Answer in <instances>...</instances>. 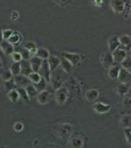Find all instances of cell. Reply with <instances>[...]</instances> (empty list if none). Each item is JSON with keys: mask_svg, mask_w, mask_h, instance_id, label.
<instances>
[{"mask_svg": "<svg viewBox=\"0 0 131 148\" xmlns=\"http://www.w3.org/2000/svg\"><path fill=\"white\" fill-rule=\"evenodd\" d=\"M65 71H63V69L61 68V70H56V71L52 72V75H51V82L52 84V87L54 88L55 90L58 89L59 87L62 86L63 82H64V74H65Z\"/></svg>", "mask_w": 131, "mask_h": 148, "instance_id": "1", "label": "cell"}, {"mask_svg": "<svg viewBox=\"0 0 131 148\" xmlns=\"http://www.w3.org/2000/svg\"><path fill=\"white\" fill-rule=\"evenodd\" d=\"M69 94H70V89L68 87L66 86L59 87L55 91V99H56V102L59 105L65 104L68 97H69Z\"/></svg>", "mask_w": 131, "mask_h": 148, "instance_id": "2", "label": "cell"}, {"mask_svg": "<svg viewBox=\"0 0 131 148\" xmlns=\"http://www.w3.org/2000/svg\"><path fill=\"white\" fill-rule=\"evenodd\" d=\"M39 74L41 75V77H44L47 82H50V79H51L52 71H51V69H50L47 60H43V62H42V65L39 69Z\"/></svg>", "mask_w": 131, "mask_h": 148, "instance_id": "3", "label": "cell"}, {"mask_svg": "<svg viewBox=\"0 0 131 148\" xmlns=\"http://www.w3.org/2000/svg\"><path fill=\"white\" fill-rule=\"evenodd\" d=\"M113 57H114L115 63L120 64L121 62L127 57V52L124 48H121V47H118L117 49H115L114 52H113Z\"/></svg>", "mask_w": 131, "mask_h": 148, "instance_id": "4", "label": "cell"}, {"mask_svg": "<svg viewBox=\"0 0 131 148\" xmlns=\"http://www.w3.org/2000/svg\"><path fill=\"white\" fill-rule=\"evenodd\" d=\"M111 8L117 14H121L125 10L124 0H112L111 1Z\"/></svg>", "mask_w": 131, "mask_h": 148, "instance_id": "5", "label": "cell"}, {"mask_svg": "<svg viewBox=\"0 0 131 148\" xmlns=\"http://www.w3.org/2000/svg\"><path fill=\"white\" fill-rule=\"evenodd\" d=\"M117 79L119 82H122V84H127L128 82H130L131 79V73L129 70L124 69V68L120 67L119 73H118V77Z\"/></svg>", "mask_w": 131, "mask_h": 148, "instance_id": "6", "label": "cell"}, {"mask_svg": "<svg viewBox=\"0 0 131 148\" xmlns=\"http://www.w3.org/2000/svg\"><path fill=\"white\" fill-rule=\"evenodd\" d=\"M14 82H15V84L20 87H26L27 85H29L31 84V81H29V77L24 76V75H22V74L14 76Z\"/></svg>", "mask_w": 131, "mask_h": 148, "instance_id": "7", "label": "cell"}, {"mask_svg": "<svg viewBox=\"0 0 131 148\" xmlns=\"http://www.w3.org/2000/svg\"><path fill=\"white\" fill-rule=\"evenodd\" d=\"M100 61L105 68H110L115 64V60L112 53H103L100 57Z\"/></svg>", "mask_w": 131, "mask_h": 148, "instance_id": "8", "label": "cell"}, {"mask_svg": "<svg viewBox=\"0 0 131 148\" xmlns=\"http://www.w3.org/2000/svg\"><path fill=\"white\" fill-rule=\"evenodd\" d=\"M111 105L109 104H105L103 102H96L93 105V110L98 114H105L111 111Z\"/></svg>", "mask_w": 131, "mask_h": 148, "instance_id": "9", "label": "cell"}, {"mask_svg": "<svg viewBox=\"0 0 131 148\" xmlns=\"http://www.w3.org/2000/svg\"><path fill=\"white\" fill-rule=\"evenodd\" d=\"M62 57H64V58L68 59L69 61L72 63V65H76L77 63H79L80 61V54L78 53H70V52H62L61 53Z\"/></svg>", "mask_w": 131, "mask_h": 148, "instance_id": "10", "label": "cell"}, {"mask_svg": "<svg viewBox=\"0 0 131 148\" xmlns=\"http://www.w3.org/2000/svg\"><path fill=\"white\" fill-rule=\"evenodd\" d=\"M108 47L111 53L115 51V49H117L118 47H120V42H119V36H113L108 39Z\"/></svg>", "mask_w": 131, "mask_h": 148, "instance_id": "11", "label": "cell"}, {"mask_svg": "<svg viewBox=\"0 0 131 148\" xmlns=\"http://www.w3.org/2000/svg\"><path fill=\"white\" fill-rule=\"evenodd\" d=\"M47 61H48L49 67L52 72L56 71L58 68L61 66V58L55 56V55H50V57L47 59Z\"/></svg>", "mask_w": 131, "mask_h": 148, "instance_id": "12", "label": "cell"}, {"mask_svg": "<svg viewBox=\"0 0 131 148\" xmlns=\"http://www.w3.org/2000/svg\"><path fill=\"white\" fill-rule=\"evenodd\" d=\"M72 132V127L70 124H63L60 126L59 130H58V134L61 137H68L70 136V134Z\"/></svg>", "mask_w": 131, "mask_h": 148, "instance_id": "13", "label": "cell"}, {"mask_svg": "<svg viewBox=\"0 0 131 148\" xmlns=\"http://www.w3.org/2000/svg\"><path fill=\"white\" fill-rule=\"evenodd\" d=\"M42 62H43V60L40 59L39 57H37L36 55L31 56V58L29 59V63H31L32 72H39V69L42 65Z\"/></svg>", "mask_w": 131, "mask_h": 148, "instance_id": "14", "label": "cell"}, {"mask_svg": "<svg viewBox=\"0 0 131 148\" xmlns=\"http://www.w3.org/2000/svg\"><path fill=\"white\" fill-rule=\"evenodd\" d=\"M32 72L31 63H29V60H25L23 59L21 61V74L24 76L29 77V75Z\"/></svg>", "mask_w": 131, "mask_h": 148, "instance_id": "15", "label": "cell"}, {"mask_svg": "<svg viewBox=\"0 0 131 148\" xmlns=\"http://www.w3.org/2000/svg\"><path fill=\"white\" fill-rule=\"evenodd\" d=\"M1 47H2V51L4 52L7 56H11L14 53V45L11 44L8 40H3L1 42Z\"/></svg>", "mask_w": 131, "mask_h": 148, "instance_id": "16", "label": "cell"}, {"mask_svg": "<svg viewBox=\"0 0 131 148\" xmlns=\"http://www.w3.org/2000/svg\"><path fill=\"white\" fill-rule=\"evenodd\" d=\"M36 98H37V102H38L39 104H46V103H48V101H49L50 93L46 89L42 90V91L38 92Z\"/></svg>", "mask_w": 131, "mask_h": 148, "instance_id": "17", "label": "cell"}, {"mask_svg": "<svg viewBox=\"0 0 131 148\" xmlns=\"http://www.w3.org/2000/svg\"><path fill=\"white\" fill-rule=\"evenodd\" d=\"M119 70H120V67L117 66V65H113V66H111L109 69H108V77H109L111 79H117Z\"/></svg>", "mask_w": 131, "mask_h": 148, "instance_id": "18", "label": "cell"}, {"mask_svg": "<svg viewBox=\"0 0 131 148\" xmlns=\"http://www.w3.org/2000/svg\"><path fill=\"white\" fill-rule=\"evenodd\" d=\"M98 97H99V91L94 88L87 90L86 93H85V98L89 102H94Z\"/></svg>", "mask_w": 131, "mask_h": 148, "instance_id": "19", "label": "cell"}, {"mask_svg": "<svg viewBox=\"0 0 131 148\" xmlns=\"http://www.w3.org/2000/svg\"><path fill=\"white\" fill-rule=\"evenodd\" d=\"M72 67H74V65L70 63L69 60L64 58V57H62L61 58V68L63 69V71H65L66 73H70L72 70Z\"/></svg>", "mask_w": 131, "mask_h": 148, "instance_id": "20", "label": "cell"}, {"mask_svg": "<svg viewBox=\"0 0 131 148\" xmlns=\"http://www.w3.org/2000/svg\"><path fill=\"white\" fill-rule=\"evenodd\" d=\"M35 55L42 60H47L50 57V52L46 48H37V51Z\"/></svg>", "mask_w": 131, "mask_h": 148, "instance_id": "21", "label": "cell"}, {"mask_svg": "<svg viewBox=\"0 0 131 148\" xmlns=\"http://www.w3.org/2000/svg\"><path fill=\"white\" fill-rule=\"evenodd\" d=\"M128 90H129V86H128L127 84H122V82H120V84H118V86L117 87V92L120 96H124L125 94H127Z\"/></svg>", "mask_w": 131, "mask_h": 148, "instance_id": "22", "label": "cell"}, {"mask_svg": "<svg viewBox=\"0 0 131 148\" xmlns=\"http://www.w3.org/2000/svg\"><path fill=\"white\" fill-rule=\"evenodd\" d=\"M26 89H27V94H29V98H31V99L36 97L37 94H38V91H37V89L35 88L33 84H29V85H27Z\"/></svg>", "mask_w": 131, "mask_h": 148, "instance_id": "23", "label": "cell"}, {"mask_svg": "<svg viewBox=\"0 0 131 148\" xmlns=\"http://www.w3.org/2000/svg\"><path fill=\"white\" fill-rule=\"evenodd\" d=\"M119 42L121 46L129 47L131 45V36L128 34H123V36H119Z\"/></svg>", "mask_w": 131, "mask_h": 148, "instance_id": "24", "label": "cell"}, {"mask_svg": "<svg viewBox=\"0 0 131 148\" xmlns=\"http://www.w3.org/2000/svg\"><path fill=\"white\" fill-rule=\"evenodd\" d=\"M18 92H19V94H20V98L24 100L25 102H29V94H27V89H26V87H20V86H18Z\"/></svg>", "mask_w": 131, "mask_h": 148, "instance_id": "25", "label": "cell"}, {"mask_svg": "<svg viewBox=\"0 0 131 148\" xmlns=\"http://www.w3.org/2000/svg\"><path fill=\"white\" fill-rule=\"evenodd\" d=\"M29 79L31 81V84H37L38 82H40V79H42L41 75L39 74V72H31V74L29 75Z\"/></svg>", "mask_w": 131, "mask_h": 148, "instance_id": "26", "label": "cell"}, {"mask_svg": "<svg viewBox=\"0 0 131 148\" xmlns=\"http://www.w3.org/2000/svg\"><path fill=\"white\" fill-rule=\"evenodd\" d=\"M13 73L11 72V70H3V71L0 72V77L3 79L4 82L10 81V79H13Z\"/></svg>", "mask_w": 131, "mask_h": 148, "instance_id": "27", "label": "cell"}, {"mask_svg": "<svg viewBox=\"0 0 131 148\" xmlns=\"http://www.w3.org/2000/svg\"><path fill=\"white\" fill-rule=\"evenodd\" d=\"M7 95H8V98L10 99V101H12V102H17L18 100L20 99L19 92H18V90L15 88L8 91V94Z\"/></svg>", "mask_w": 131, "mask_h": 148, "instance_id": "28", "label": "cell"}, {"mask_svg": "<svg viewBox=\"0 0 131 148\" xmlns=\"http://www.w3.org/2000/svg\"><path fill=\"white\" fill-rule=\"evenodd\" d=\"M47 82L46 79H44V77H42L41 79H40V82H38L37 84H34L33 85L35 86V88L37 89V91H42V90H45L47 87Z\"/></svg>", "mask_w": 131, "mask_h": 148, "instance_id": "29", "label": "cell"}, {"mask_svg": "<svg viewBox=\"0 0 131 148\" xmlns=\"http://www.w3.org/2000/svg\"><path fill=\"white\" fill-rule=\"evenodd\" d=\"M11 72L13 73L14 76H17V75L21 74V62H14L12 64L11 68H10Z\"/></svg>", "mask_w": 131, "mask_h": 148, "instance_id": "30", "label": "cell"}, {"mask_svg": "<svg viewBox=\"0 0 131 148\" xmlns=\"http://www.w3.org/2000/svg\"><path fill=\"white\" fill-rule=\"evenodd\" d=\"M8 41L11 44L16 45L21 41V36H20L19 32H13V34H12V36H10V38L8 39Z\"/></svg>", "mask_w": 131, "mask_h": 148, "instance_id": "31", "label": "cell"}, {"mask_svg": "<svg viewBox=\"0 0 131 148\" xmlns=\"http://www.w3.org/2000/svg\"><path fill=\"white\" fill-rule=\"evenodd\" d=\"M24 47H25V48H27V50H29V52L31 53L32 56H33V55H35V53H36V51H37L36 45H35L34 42H32V41L27 42V43L25 44Z\"/></svg>", "mask_w": 131, "mask_h": 148, "instance_id": "32", "label": "cell"}, {"mask_svg": "<svg viewBox=\"0 0 131 148\" xmlns=\"http://www.w3.org/2000/svg\"><path fill=\"white\" fill-rule=\"evenodd\" d=\"M120 125L124 127H131V116L126 115V116H123L120 120Z\"/></svg>", "mask_w": 131, "mask_h": 148, "instance_id": "33", "label": "cell"}, {"mask_svg": "<svg viewBox=\"0 0 131 148\" xmlns=\"http://www.w3.org/2000/svg\"><path fill=\"white\" fill-rule=\"evenodd\" d=\"M83 143H84L83 139H81L80 137H74V138H72V141H70V146L80 148L83 146Z\"/></svg>", "mask_w": 131, "mask_h": 148, "instance_id": "34", "label": "cell"}, {"mask_svg": "<svg viewBox=\"0 0 131 148\" xmlns=\"http://www.w3.org/2000/svg\"><path fill=\"white\" fill-rule=\"evenodd\" d=\"M120 67L124 68V69H127V70H130L131 69V57L127 55L126 58L120 63Z\"/></svg>", "mask_w": 131, "mask_h": 148, "instance_id": "35", "label": "cell"}, {"mask_svg": "<svg viewBox=\"0 0 131 148\" xmlns=\"http://www.w3.org/2000/svg\"><path fill=\"white\" fill-rule=\"evenodd\" d=\"M15 82H14V79H10V81H6L4 82V89L7 90V91H10V90L14 89V86H15Z\"/></svg>", "mask_w": 131, "mask_h": 148, "instance_id": "36", "label": "cell"}, {"mask_svg": "<svg viewBox=\"0 0 131 148\" xmlns=\"http://www.w3.org/2000/svg\"><path fill=\"white\" fill-rule=\"evenodd\" d=\"M21 54H22V56H23V59H25V60H29L31 58V53L29 52V50H27V48H23L22 49V51H21Z\"/></svg>", "mask_w": 131, "mask_h": 148, "instance_id": "37", "label": "cell"}, {"mask_svg": "<svg viewBox=\"0 0 131 148\" xmlns=\"http://www.w3.org/2000/svg\"><path fill=\"white\" fill-rule=\"evenodd\" d=\"M11 58L13 60V62H21L23 60V56L21 52H16L15 51L13 54L11 55Z\"/></svg>", "mask_w": 131, "mask_h": 148, "instance_id": "38", "label": "cell"}, {"mask_svg": "<svg viewBox=\"0 0 131 148\" xmlns=\"http://www.w3.org/2000/svg\"><path fill=\"white\" fill-rule=\"evenodd\" d=\"M123 132H124L126 141L131 145V129L130 127H125V129L123 130Z\"/></svg>", "mask_w": 131, "mask_h": 148, "instance_id": "39", "label": "cell"}, {"mask_svg": "<svg viewBox=\"0 0 131 148\" xmlns=\"http://www.w3.org/2000/svg\"><path fill=\"white\" fill-rule=\"evenodd\" d=\"M14 130L17 132H21L23 130H24V124L21 122H17L14 124Z\"/></svg>", "mask_w": 131, "mask_h": 148, "instance_id": "40", "label": "cell"}, {"mask_svg": "<svg viewBox=\"0 0 131 148\" xmlns=\"http://www.w3.org/2000/svg\"><path fill=\"white\" fill-rule=\"evenodd\" d=\"M13 31L12 29H5V31H3V37L4 39H6V40H8V39L10 38V36L13 34Z\"/></svg>", "mask_w": 131, "mask_h": 148, "instance_id": "41", "label": "cell"}, {"mask_svg": "<svg viewBox=\"0 0 131 148\" xmlns=\"http://www.w3.org/2000/svg\"><path fill=\"white\" fill-rule=\"evenodd\" d=\"M10 19H11V21H16V20L19 18V13H18L17 11H12L11 12V15H10Z\"/></svg>", "mask_w": 131, "mask_h": 148, "instance_id": "42", "label": "cell"}, {"mask_svg": "<svg viewBox=\"0 0 131 148\" xmlns=\"http://www.w3.org/2000/svg\"><path fill=\"white\" fill-rule=\"evenodd\" d=\"M123 105L127 108H131V98H125L123 100Z\"/></svg>", "mask_w": 131, "mask_h": 148, "instance_id": "43", "label": "cell"}, {"mask_svg": "<svg viewBox=\"0 0 131 148\" xmlns=\"http://www.w3.org/2000/svg\"><path fill=\"white\" fill-rule=\"evenodd\" d=\"M94 4L96 5L97 7L102 6V4H103V0H94Z\"/></svg>", "mask_w": 131, "mask_h": 148, "instance_id": "44", "label": "cell"}, {"mask_svg": "<svg viewBox=\"0 0 131 148\" xmlns=\"http://www.w3.org/2000/svg\"><path fill=\"white\" fill-rule=\"evenodd\" d=\"M4 40V37H3V31L2 29H0V43H1L2 41Z\"/></svg>", "mask_w": 131, "mask_h": 148, "instance_id": "45", "label": "cell"}, {"mask_svg": "<svg viewBox=\"0 0 131 148\" xmlns=\"http://www.w3.org/2000/svg\"><path fill=\"white\" fill-rule=\"evenodd\" d=\"M2 68V60H1V57H0V69Z\"/></svg>", "mask_w": 131, "mask_h": 148, "instance_id": "46", "label": "cell"}, {"mask_svg": "<svg viewBox=\"0 0 131 148\" xmlns=\"http://www.w3.org/2000/svg\"><path fill=\"white\" fill-rule=\"evenodd\" d=\"M59 1L61 2V3H63V2H66V1H67V0H59Z\"/></svg>", "mask_w": 131, "mask_h": 148, "instance_id": "47", "label": "cell"}, {"mask_svg": "<svg viewBox=\"0 0 131 148\" xmlns=\"http://www.w3.org/2000/svg\"><path fill=\"white\" fill-rule=\"evenodd\" d=\"M128 54H129V55H128V56H130V57H131V48L129 49V53H128Z\"/></svg>", "mask_w": 131, "mask_h": 148, "instance_id": "48", "label": "cell"}, {"mask_svg": "<svg viewBox=\"0 0 131 148\" xmlns=\"http://www.w3.org/2000/svg\"><path fill=\"white\" fill-rule=\"evenodd\" d=\"M1 52H3V51H2V47H1V44H0V53H1Z\"/></svg>", "mask_w": 131, "mask_h": 148, "instance_id": "49", "label": "cell"}, {"mask_svg": "<svg viewBox=\"0 0 131 148\" xmlns=\"http://www.w3.org/2000/svg\"><path fill=\"white\" fill-rule=\"evenodd\" d=\"M128 11H129V13L131 14V5H130V7H129V9H128Z\"/></svg>", "mask_w": 131, "mask_h": 148, "instance_id": "50", "label": "cell"}, {"mask_svg": "<svg viewBox=\"0 0 131 148\" xmlns=\"http://www.w3.org/2000/svg\"><path fill=\"white\" fill-rule=\"evenodd\" d=\"M130 73H131V69H130Z\"/></svg>", "mask_w": 131, "mask_h": 148, "instance_id": "51", "label": "cell"}]
</instances>
